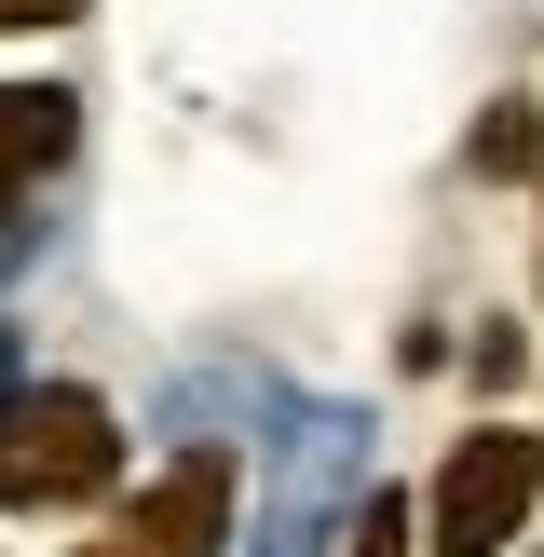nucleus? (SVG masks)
Here are the masks:
<instances>
[{"mask_svg": "<svg viewBox=\"0 0 544 557\" xmlns=\"http://www.w3.org/2000/svg\"><path fill=\"white\" fill-rule=\"evenodd\" d=\"M123 490V408L96 381H41L0 408V504L14 517H82Z\"/></svg>", "mask_w": 544, "mask_h": 557, "instance_id": "obj_1", "label": "nucleus"}, {"mask_svg": "<svg viewBox=\"0 0 544 557\" xmlns=\"http://www.w3.org/2000/svg\"><path fill=\"white\" fill-rule=\"evenodd\" d=\"M531 517H544V422H477L449 435L422 490V557H517Z\"/></svg>", "mask_w": 544, "mask_h": 557, "instance_id": "obj_2", "label": "nucleus"}, {"mask_svg": "<svg viewBox=\"0 0 544 557\" xmlns=\"http://www.w3.org/2000/svg\"><path fill=\"white\" fill-rule=\"evenodd\" d=\"M232 490H245L232 449H177V462L123 504V544H136V557H218V544H232Z\"/></svg>", "mask_w": 544, "mask_h": 557, "instance_id": "obj_3", "label": "nucleus"}, {"mask_svg": "<svg viewBox=\"0 0 544 557\" xmlns=\"http://www.w3.org/2000/svg\"><path fill=\"white\" fill-rule=\"evenodd\" d=\"M69 136H82V96H69V82H0V218L69 163Z\"/></svg>", "mask_w": 544, "mask_h": 557, "instance_id": "obj_4", "label": "nucleus"}, {"mask_svg": "<svg viewBox=\"0 0 544 557\" xmlns=\"http://www.w3.org/2000/svg\"><path fill=\"white\" fill-rule=\"evenodd\" d=\"M462 177H517V190H544V96H490L477 136H462Z\"/></svg>", "mask_w": 544, "mask_h": 557, "instance_id": "obj_5", "label": "nucleus"}, {"mask_svg": "<svg viewBox=\"0 0 544 557\" xmlns=\"http://www.w3.org/2000/svg\"><path fill=\"white\" fill-rule=\"evenodd\" d=\"M341 557H422V490H368L354 504V544Z\"/></svg>", "mask_w": 544, "mask_h": 557, "instance_id": "obj_6", "label": "nucleus"}, {"mask_svg": "<svg viewBox=\"0 0 544 557\" xmlns=\"http://www.w3.org/2000/svg\"><path fill=\"white\" fill-rule=\"evenodd\" d=\"M96 0H0V27H82Z\"/></svg>", "mask_w": 544, "mask_h": 557, "instance_id": "obj_7", "label": "nucleus"}, {"mask_svg": "<svg viewBox=\"0 0 544 557\" xmlns=\"http://www.w3.org/2000/svg\"><path fill=\"white\" fill-rule=\"evenodd\" d=\"M69 557H136V544H123V531H109V544H69Z\"/></svg>", "mask_w": 544, "mask_h": 557, "instance_id": "obj_8", "label": "nucleus"}, {"mask_svg": "<svg viewBox=\"0 0 544 557\" xmlns=\"http://www.w3.org/2000/svg\"><path fill=\"white\" fill-rule=\"evenodd\" d=\"M531 218H544V190H531ZM531 286H544V232H531Z\"/></svg>", "mask_w": 544, "mask_h": 557, "instance_id": "obj_9", "label": "nucleus"}]
</instances>
